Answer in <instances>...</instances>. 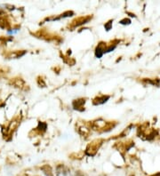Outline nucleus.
I'll return each mask as SVG.
<instances>
[{"label": "nucleus", "instance_id": "obj_1", "mask_svg": "<svg viewBox=\"0 0 160 176\" xmlns=\"http://www.w3.org/2000/svg\"><path fill=\"white\" fill-rule=\"evenodd\" d=\"M104 53L102 52V49H101V47L99 46V47H97V49H96V53H95V54H96V56L98 57V58H100L102 56V54H103Z\"/></svg>", "mask_w": 160, "mask_h": 176}]
</instances>
